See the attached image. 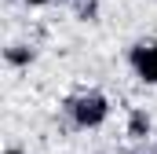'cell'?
<instances>
[{
  "instance_id": "cell-1",
  "label": "cell",
  "mask_w": 157,
  "mask_h": 154,
  "mask_svg": "<svg viewBox=\"0 0 157 154\" xmlns=\"http://www.w3.org/2000/svg\"><path fill=\"white\" fill-rule=\"evenodd\" d=\"M66 114H70V121L77 128H99L106 121V114H110V103H106L102 92L88 88V92H77V95L66 99Z\"/></svg>"
},
{
  "instance_id": "cell-2",
  "label": "cell",
  "mask_w": 157,
  "mask_h": 154,
  "mask_svg": "<svg viewBox=\"0 0 157 154\" xmlns=\"http://www.w3.org/2000/svg\"><path fill=\"white\" fill-rule=\"evenodd\" d=\"M128 63H132V70H135L139 81L157 84V40H139V44H132Z\"/></svg>"
},
{
  "instance_id": "cell-3",
  "label": "cell",
  "mask_w": 157,
  "mask_h": 154,
  "mask_svg": "<svg viewBox=\"0 0 157 154\" xmlns=\"http://www.w3.org/2000/svg\"><path fill=\"white\" fill-rule=\"evenodd\" d=\"M128 136L132 140H146L150 136V114L146 110H132L128 114Z\"/></svg>"
},
{
  "instance_id": "cell-4",
  "label": "cell",
  "mask_w": 157,
  "mask_h": 154,
  "mask_svg": "<svg viewBox=\"0 0 157 154\" xmlns=\"http://www.w3.org/2000/svg\"><path fill=\"white\" fill-rule=\"evenodd\" d=\"M4 59H7V63H15V66H26V63H33V51H29V48H22V44H15V48H7V51H4Z\"/></svg>"
},
{
  "instance_id": "cell-5",
  "label": "cell",
  "mask_w": 157,
  "mask_h": 154,
  "mask_svg": "<svg viewBox=\"0 0 157 154\" xmlns=\"http://www.w3.org/2000/svg\"><path fill=\"white\" fill-rule=\"evenodd\" d=\"M26 4H37V7H40V4H51V0H26Z\"/></svg>"
},
{
  "instance_id": "cell-6",
  "label": "cell",
  "mask_w": 157,
  "mask_h": 154,
  "mask_svg": "<svg viewBox=\"0 0 157 154\" xmlns=\"http://www.w3.org/2000/svg\"><path fill=\"white\" fill-rule=\"evenodd\" d=\"M4 154H22V151H15V147H11V151H4Z\"/></svg>"
},
{
  "instance_id": "cell-7",
  "label": "cell",
  "mask_w": 157,
  "mask_h": 154,
  "mask_svg": "<svg viewBox=\"0 0 157 154\" xmlns=\"http://www.w3.org/2000/svg\"><path fill=\"white\" fill-rule=\"evenodd\" d=\"M154 154H157V151H154Z\"/></svg>"
}]
</instances>
